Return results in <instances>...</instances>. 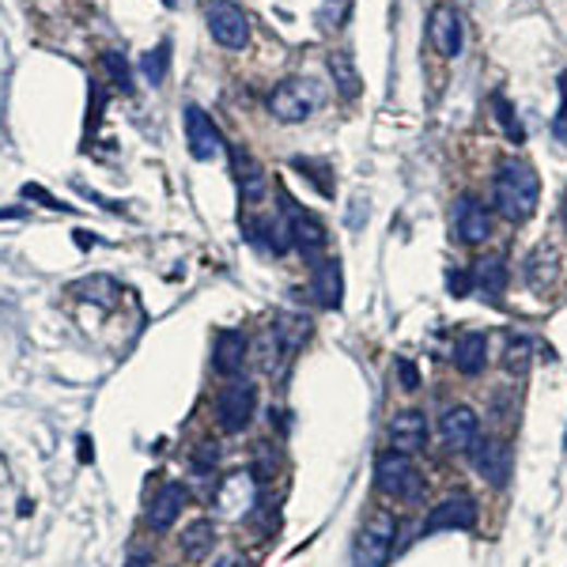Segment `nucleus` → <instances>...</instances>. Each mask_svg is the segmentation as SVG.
Instances as JSON below:
<instances>
[{
	"instance_id": "nucleus-1",
	"label": "nucleus",
	"mask_w": 567,
	"mask_h": 567,
	"mask_svg": "<svg viewBox=\"0 0 567 567\" xmlns=\"http://www.w3.org/2000/svg\"><path fill=\"white\" fill-rule=\"evenodd\" d=\"M492 197H496V213L504 216L507 224H526L538 213V201H541L538 170L518 156H504L496 167V178H492Z\"/></svg>"
},
{
	"instance_id": "nucleus-2",
	"label": "nucleus",
	"mask_w": 567,
	"mask_h": 567,
	"mask_svg": "<svg viewBox=\"0 0 567 567\" xmlns=\"http://www.w3.org/2000/svg\"><path fill=\"white\" fill-rule=\"evenodd\" d=\"M375 484L386 499H397V504H420L427 488L424 473H420V466L412 461V454H397V450L378 454Z\"/></svg>"
},
{
	"instance_id": "nucleus-3",
	"label": "nucleus",
	"mask_w": 567,
	"mask_h": 567,
	"mask_svg": "<svg viewBox=\"0 0 567 567\" xmlns=\"http://www.w3.org/2000/svg\"><path fill=\"white\" fill-rule=\"evenodd\" d=\"M394 541H397L394 510H375L352 541V567H386L394 556Z\"/></svg>"
},
{
	"instance_id": "nucleus-4",
	"label": "nucleus",
	"mask_w": 567,
	"mask_h": 567,
	"mask_svg": "<svg viewBox=\"0 0 567 567\" xmlns=\"http://www.w3.org/2000/svg\"><path fill=\"white\" fill-rule=\"evenodd\" d=\"M257 417V386L250 378H227L216 390V424L227 435H239L250 427V420Z\"/></svg>"
},
{
	"instance_id": "nucleus-5",
	"label": "nucleus",
	"mask_w": 567,
	"mask_h": 567,
	"mask_svg": "<svg viewBox=\"0 0 567 567\" xmlns=\"http://www.w3.org/2000/svg\"><path fill=\"white\" fill-rule=\"evenodd\" d=\"M322 107V87L314 80H284L269 95V113L284 125H299Z\"/></svg>"
},
{
	"instance_id": "nucleus-6",
	"label": "nucleus",
	"mask_w": 567,
	"mask_h": 567,
	"mask_svg": "<svg viewBox=\"0 0 567 567\" xmlns=\"http://www.w3.org/2000/svg\"><path fill=\"white\" fill-rule=\"evenodd\" d=\"M208 35L224 46V50H246L250 43V15L242 12L234 0H208L205 4Z\"/></svg>"
},
{
	"instance_id": "nucleus-7",
	"label": "nucleus",
	"mask_w": 567,
	"mask_h": 567,
	"mask_svg": "<svg viewBox=\"0 0 567 567\" xmlns=\"http://www.w3.org/2000/svg\"><path fill=\"white\" fill-rule=\"evenodd\" d=\"M182 121H185V144H190V156L197 159V164H213V159L224 156L227 152L224 133L205 110L190 102V107L182 110Z\"/></svg>"
},
{
	"instance_id": "nucleus-8",
	"label": "nucleus",
	"mask_w": 567,
	"mask_h": 567,
	"mask_svg": "<svg viewBox=\"0 0 567 567\" xmlns=\"http://www.w3.org/2000/svg\"><path fill=\"white\" fill-rule=\"evenodd\" d=\"M284 220H288V231H291V246H295L303 257H318L322 250H326V242H329L326 224H322L314 213H306V208H299L295 201L284 197Z\"/></svg>"
},
{
	"instance_id": "nucleus-9",
	"label": "nucleus",
	"mask_w": 567,
	"mask_h": 567,
	"mask_svg": "<svg viewBox=\"0 0 567 567\" xmlns=\"http://www.w3.org/2000/svg\"><path fill=\"white\" fill-rule=\"evenodd\" d=\"M427 38H432L435 53L439 57H458L466 46V23L454 4H435L427 15Z\"/></svg>"
},
{
	"instance_id": "nucleus-10",
	"label": "nucleus",
	"mask_w": 567,
	"mask_h": 567,
	"mask_svg": "<svg viewBox=\"0 0 567 567\" xmlns=\"http://www.w3.org/2000/svg\"><path fill=\"white\" fill-rule=\"evenodd\" d=\"M476 499L466 492H454V496L439 499L432 507V515L424 518V533H443V530H473L476 526Z\"/></svg>"
},
{
	"instance_id": "nucleus-11",
	"label": "nucleus",
	"mask_w": 567,
	"mask_h": 567,
	"mask_svg": "<svg viewBox=\"0 0 567 567\" xmlns=\"http://www.w3.org/2000/svg\"><path fill=\"white\" fill-rule=\"evenodd\" d=\"M439 435L447 443V450L454 454H469L473 443L481 439V417H476L469 405H454L439 417Z\"/></svg>"
},
{
	"instance_id": "nucleus-12",
	"label": "nucleus",
	"mask_w": 567,
	"mask_h": 567,
	"mask_svg": "<svg viewBox=\"0 0 567 567\" xmlns=\"http://www.w3.org/2000/svg\"><path fill=\"white\" fill-rule=\"evenodd\" d=\"M427 435H432V427H427V417L420 409H405L397 412L390 420V427H386V439H390V450L397 454H417L427 447Z\"/></svg>"
},
{
	"instance_id": "nucleus-13",
	"label": "nucleus",
	"mask_w": 567,
	"mask_h": 567,
	"mask_svg": "<svg viewBox=\"0 0 567 567\" xmlns=\"http://www.w3.org/2000/svg\"><path fill=\"white\" fill-rule=\"evenodd\" d=\"M185 504H190V488H185V484H178V481H167L164 488H159L156 496H152L144 522H148V530L167 533L170 526H174L178 518H182Z\"/></svg>"
},
{
	"instance_id": "nucleus-14",
	"label": "nucleus",
	"mask_w": 567,
	"mask_h": 567,
	"mask_svg": "<svg viewBox=\"0 0 567 567\" xmlns=\"http://www.w3.org/2000/svg\"><path fill=\"white\" fill-rule=\"evenodd\" d=\"M469 454H473V469L492 484V488H507L510 466H515V461H510L507 443H499V439H476Z\"/></svg>"
},
{
	"instance_id": "nucleus-15",
	"label": "nucleus",
	"mask_w": 567,
	"mask_h": 567,
	"mask_svg": "<svg viewBox=\"0 0 567 567\" xmlns=\"http://www.w3.org/2000/svg\"><path fill=\"white\" fill-rule=\"evenodd\" d=\"M250 360V337L242 329H220L213 348V371L224 378H239Z\"/></svg>"
},
{
	"instance_id": "nucleus-16",
	"label": "nucleus",
	"mask_w": 567,
	"mask_h": 567,
	"mask_svg": "<svg viewBox=\"0 0 567 567\" xmlns=\"http://www.w3.org/2000/svg\"><path fill=\"white\" fill-rule=\"evenodd\" d=\"M231 164H234V178H239L242 197H246L250 205H262L265 193H269V178H265V167L257 164V159L250 156L242 144H234V148H231Z\"/></svg>"
},
{
	"instance_id": "nucleus-17",
	"label": "nucleus",
	"mask_w": 567,
	"mask_h": 567,
	"mask_svg": "<svg viewBox=\"0 0 567 567\" xmlns=\"http://www.w3.org/2000/svg\"><path fill=\"white\" fill-rule=\"evenodd\" d=\"M454 227H458V239L469 242V246H481L492 234V216L488 208L476 197H461L458 208H454Z\"/></svg>"
},
{
	"instance_id": "nucleus-18",
	"label": "nucleus",
	"mask_w": 567,
	"mask_h": 567,
	"mask_svg": "<svg viewBox=\"0 0 567 567\" xmlns=\"http://www.w3.org/2000/svg\"><path fill=\"white\" fill-rule=\"evenodd\" d=\"M178 548H182V556L190 564H205L216 548V522L213 518H193V522L182 530V538H178Z\"/></svg>"
},
{
	"instance_id": "nucleus-19",
	"label": "nucleus",
	"mask_w": 567,
	"mask_h": 567,
	"mask_svg": "<svg viewBox=\"0 0 567 567\" xmlns=\"http://www.w3.org/2000/svg\"><path fill=\"white\" fill-rule=\"evenodd\" d=\"M454 367L469 378L481 375V371L488 367V334H481V329L461 334L458 345H454Z\"/></svg>"
},
{
	"instance_id": "nucleus-20",
	"label": "nucleus",
	"mask_w": 567,
	"mask_h": 567,
	"mask_svg": "<svg viewBox=\"0 0 567 567\" xmlns=\"http://www.w3.org/2000/svg\"><path fill=\"white\" fill-rule=\"evenodd\" d=\"M311 291L318 295L322 306L337 311V306H340V295H345V280H340L337 257H322V262H314V269H311Z\"/></svg>"
},
{
	"instance_id": "nucleus-21",
	"label": "nucleus",
	"mask_w": 567,
	"mask_h": 567,
	"mask_svg": "<svg viewBox=\"0 0 567 567\" xmlns=\"http://www.w3.org/2000/svg\"><path fill=\"white\" fill-rule=\"evenodd\" d=\"M216 507H224L227 518H242L250 507H254V481L250 473H234L224 481V488L216 492Z\"/></svg>"
},
{
	"instance_id": "nucleus-22",
	"label": "nucleus",
	"mask_w": 567,
	"mask_h": 567,
	"mask_svg": "<svg viewBox=\"0 0 567 567\" xmlns=\"http://www.w3.org/2000/svg\"><path fill=\"white\" fill-rule=\"evenodd\" d=\"M469 280H473L476 291H484V299H499L507 291V262L504 257H481V262H473V269H469Z\"/></svg>"
},
{
	"instance_id": "nucleus-23",
	"label": "nucleus",
	"mask_w": 567,
	"mask_h": 567,
	"mask_svg": "<svg viewBox=\"0 0 567 567\" xmlns=\"http://www.w3.org/2000/svg\"><path fill=\"white\" fill-rule=\"evenodd\" d=\"M522 273H526V284H530L533 291H545L548 284L556 280V273H560V254H556L553 246H545V242H541V246L533 250L530 257H526Z\"/></svg>"
},
{
	"instance_id": "nucleus-24",
	"label": "nucleus",
	"mask_w": 567,
	"mask_h": 567,
	"mask_svg": "<svg viewBox=\"0 0 567 567\" xmlns=\"http://www.w3.org/2000/svg\"><path fill=\"white\" fill-rule=\"evenodd\" d=\"M329 72H334V84H337L340 99H355V95H360L363 80H360V72H355L352 53H348V50L329 53Z\"/></svg>"
},
{
	"instance_id": "nucleus-25",
	"label": "nucleus",
	"mask_w": 567,
	"mask_h": 567,
	"mask_svg": "<svg viewBox=\"0 0 567 567\" xmlns=\"http://www.w3.org/2000/svg\"><path fill=\"white\" fill-rule=\"evenodd\" d=\"M76 295H84V299H95V303H102V306H113L118 303V284H113L110 277H92V280H80L76 288Z\"/></svg>"
},
{
	"instance_id": "nucleus-26",
	"label": "nucleus",
	"mask_w": 567,
	"mask_h": 567,
	"mask_svg": "<svg viewBox=\"0 0 567 567\" xmlns=\"http://www.w3.org/2000/svg\"><path fill=\"white\" fill-rule=\"evenodd\" d=\"M492 107H496V118H499V125H504L507 141L522 144V141H526V129H522V121H518V113H515V107H510V102H507V95H504V92L492 95Z\"/></svg>"
},
{
	"instance_id": "nucleus-27",
	"label": "nucleus",
	"mask_w": 567,
	"mask_h": 567,
	"mask_svg": "<svg viewBox=\"0 0 567 567\" xmlns=\"http://www.w3.org/2000/svg\"><path fill=\"white\" fill-rule=\"evenodd\" d=\"M99 64L107 69V76L113 80V87H118L121 95L133 92V72H129V61H125V57H121L118 50H107V53H102Z\"/></svg>"
},
{
	"instance_id": "nucleus-28",
	"label": "nucleus",
	"mask_w": 567,
	"mask_h": 567,
	"mask_svg": "<svg viewBox=\"0 0 567 567\" xmlns=\"http://www.w3.org/2000/svg\"><path fill=\"white\" fill-rule=\"evenodd\" d=\"M167 64H170V43H159L156 50L144 53L141 72L148 76V84H164V80H167Z\"/></svg>"
},
{
	"instance_id": "nucleus-29",
	"label": "nucleus",
	"mask_w": 567,
	"mask_h": 567,
	"mask_svg": "<svg viewBox=\"0 0 567 567\" xmlns=\"http://www.w3.org/2000/svg\"><path fill=\"white\" fill-rule=\"evenodd\" d=\"M530 352L533 345L526 337H515L507 345V371H518V375H526V367H530Z\"/></svg>"
},
{
	"instance_id": "nucleus-30",
	"label": "nucleus",
	"mask_w": 567,
	"mask_h": 567,
	"mask_svg": "<svg viewBox=\"0 0 567 567\" xmlns=\"http://www.w3.org/2000/svg\"><path fill=\"white\" fill-rule=\"evenodd\" d=\"M348 8H352V0H326V8H322V12H318V23H322V27H326V31L345 27Z\"/></svg>"
},
{
	"instance_id": "nucleus-31",
	"label": "nucleus",
	"mask_w": 567,
	"mask_h": 567,
	"mask_svg": "<svg viewBox=\"0 0 567 567\" xmlns=\"http://www.w3.org/2000/svg\"><path fill=\"white\" fill-rule=\"evenodd\" d=\"M447 284H450V291L454 295H469V288H473V280H469V269H454V273H447Z\"/></svg>"
},
{
	"instance_id": "nucleus-32",
	"label": "nucleus",
	"mask_w": 567,
	"mask_h": 567,
	"mask_svg": "<svg viewBox=\"0 0 567 567\" xmlns=\"http://www.w3.org/2000/svg\"><path fill=\"white\" fill-rule=\"evenodd\" d=\"M556 136L567 141V72H564V84H560V113H556Z\"/></svg>"
},
{
	"instance_id": "nucleus-33",
	"label": "nucleus",
	"mask_w": 567,
	"mask_h": 567,
	"mask_svg": "<svg viewBox=\"0 0 567 567\" xmlns=\"http://www.w3.org/2000/svg\"><path fill=\"white\" fill-rule=\"evenodd\" d=\"M397 371H401V386L405 390H420V375L409 360H397Z\"/></svg>"
},
{
	"instance_id": "nucleus-34",
	"label": "nucleus",
	"mask_w": 567,
	"mask_h": 567,
	"mask_svg": "<svg viewBox=\"0 0 567 567\" xmlns=\"http://www.w3.org/2000/svg\"><path fill=\"white\" fill-rule=\"evenodd\" d=\"M213 567H250V560L242 553H224V556H216Z\"/></svg>"
},
{
	"instance_id": "nucleus-35",
	"label": "nucleus",
	"mask_w": 567,
	"mask_h": 567,
	"mask_svg": "<svg viewBox=\"0 0 567 567\" xmlns=\"http://www.w3.org/2000/svg\"><path fill=\"white\" fill-rule=\"evenodd\" d=\"M164 4H167V8H174V12H182V8H190L193 0H164Z\"/></svg>"
},
{
	"instance_id": "nucleus-36",
	"label": "nucleus",
	"mask_w": 567,
	"mask_h": 567,
	"mask_svg": "<svg viewBox=\"0 0 567 567\" xmlns=\"http://www.w3.org/2000/svg\"><path fill=\"white\" fill-rule=\"evenodd\" d=\"M148 560H152V556H148V553H141V556H133V560H129V567H144Z\"/></svg>"
},
{
	"instance_id": "nucleus-37",
	"label": "nucleus",
	"mask_w": 567,
	"mask_h": 567,
	"mask_svg": "<svg viewBox=\"0 0 567 567\" xmlns=\"http://www.w3.org/2000/svg\"><path fill=\"white\" fill-rule=\"evenodd\" d=\"M8 216H20V208H0V220H8Z\"/></svg>"
},
{
	"instance_id": "nucleus-38",
	"label": "nucleus",
	"mask_w": 567,
	"mask_h": 567,
	"mask_svg": "<svg viewBox=\"0 0 567 567\" xmlns=\"http://www.w3.org/2000/svg\"><path fill=\"white\" fill-rule=\"evenodd\" d=\"M564 220H567V205H564Z\"/></svg>"
}]
</instances>
